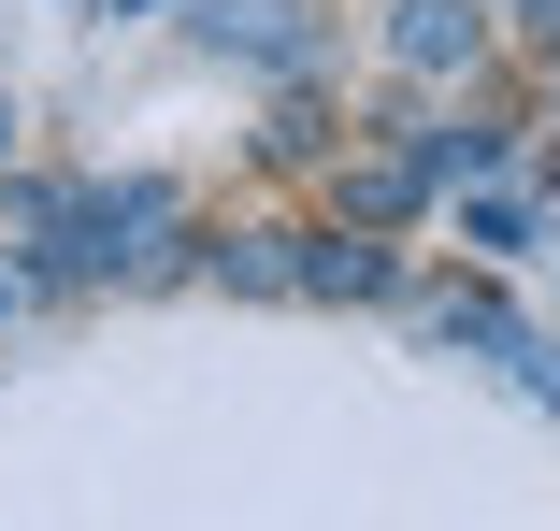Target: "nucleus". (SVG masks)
<instances>
[{
    "mask_svg": "<svg viewBox=\"0 0 560 531\" xmlns=\"http://www.w3.org/2000/svg\"><path fill=\"white\" fill-rule=\"evenodd\" d=\"M388 287H402V259H388V231H374V216L302 231V302H388Z\"/></svg>",
    "mask_w": 560,
    "mask_h": 531,
    "instance_id": "7ed1b4c3",
    "label": "nucleus"
},
{
    "mask_svg": "<svg viewBox=\"0 0 560 531\" xmlns=\"http://www.w3.org/2000/svg\"><path fill=\"white\" fill-rule=\"evenodd\" d=\"M0 158H15V86H0Z\"/></svg>",
    "mask_w": 560,
    "mask_h": 531,
    "instance_id": "f8f14e48",
    "label": "nucleus"
},
{
    "mask_svg": "<svg viewBox=\"0 0 560 531\" xmlns=\"http://www.w3.org/2000/svg\"><path fill=\"white\" fill-rule=\"evenodd\" d=\"M30 302H44V273H30V259H0V331H15Z\"/></svg>",
    "mask_w": 560,
    "mask_h": 531,
    "instance_id": "9d476101",
    "label": "nucleus"
},
{
    "mask_svg": "<svg viewBox=\"0 0 560 531\" xmlns=\"http://www.w3.org/2000/svg\"><path fill=\"white\" fill-rule=\"evenodd\" d=\"M346 130H330V101H316V72H288V101H273V130H259V158L273 173H302V158H330Z\"/></svg>",
    "mask_w": 560,
    "mask_h": 531,
    "instance_id": "0eeeda50",
    "label": "nucleus"
},
{
    "mask_svg": "<svg viewBox=\"0 0 560 531\" xmlns=\"http://www.w3.org/2000/svg\"><path fill=\"white\" fill-rule=\"evenodd\" d=\"M402 144H417L445 187H475V173H503V158H517V116H402Z\"/></svg>",
    "mask_w": 560,
    "mask_h": 531,
    "instance_id": "39448f33",
    "label": "nucleus"
},
{
    "mask_svg": "<svg viewBox=\"0 0 560 531\" xmlns=\"http://www.w3.org/2000/svg\"><path fill=\"white\" fill-rule=\"evenodd\" d=\"M503 30V0H388V72L402 86H445V72H475Z\"/></svg>",
    "mask_w": 560,
    "mask_h": 531,
    "instance_id": "f03ea898",
    "label": "nucleus"
},
{
    "mask_svg": "<svg viewBox=\"0 0 560 531\" xmlns=\"http://www.w3.org/2000/svg\"><path fill=\"white\" fill-rule=\"evenodd\" d=\"M187 44L201 58H245V72H316V15L302 0H187Z\"/></svg>",
    "mask_w": 560,
    "mask_h": 531,
    "instance_id": "f257e3e1",
    "label": "nucleus"
},
{
    "mask_svg": "<svg viewBox=\"0 0 560 531\" xmlns=\"http://www.w3.org/2000/svg\"><path fill=\"white\" fill-rule=\"evenodd\" d=\"M503 374H517V402H546V416H560V331H517V345H503Z\"/></svg>",
    "mask_w": 560,
    "mask_h": 531,
    "instance_id": "1a4fd4ad",
    "label": "nucleus"
},
{
    "mask_svg": "<svg viewBox=\"0 0 560 531\" xmlns=\"http://www.w3.org/2000/svg\"><path fill=\"white\" fill-rule=\"evenodd\" d=\"M201 287H245V302H302V231H215L201 245Z\"/></svg>",
    "mask_w": 560,
    "mask_h": 531,
    "instance_id": "20e7f679",
    "label": "nucleus"
},
{
    "mask_svg": "<svg viewBox=\"0 0 560 531\" xmlns=\"http://www.w3.org/2000/svg\"><path fill=\"white\" fill-rule=\"evenodd\" d=\"M503 30H532V44L560 58V0H503Z\"/></svg>",
    "mask_w": 560,
    "mask_h": 531,
    "instance_id": "9b49d317",
    "label": "nucleus"
},
{
    "mask_svg": "<svg viewBox=\"0 0 560 531\" xmlns=\"http://www.w3.org/2000/svg\"><path fill=\"white\" fill-rule=\"evenodd\" d=\"M417 331H431V345H475V359H503V345L532 331V316H517L503 287H431V316H417Z\"/></svg>",
    "mask_w": 560,
    "mask_h": 531,
    "instance_id": "423d86ee",
    "label": "nucleus"
},
{
    "mask_svg": "<svg viewBox=\"0 0 560 531\" xmlns=\"http://www.w3.org/2000/svg\"><path fill=\"white\" fill-rule=\"evenodd\" d=\"M460 231H475V259H532V187H489V173H475Z\"/></svg>",
    "mask_w": 560,
    "mask_h": 531,
    "instance_id": "6e6552de",
    "label": "nucleus"
}]
</instances>
